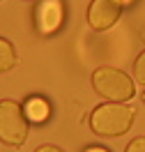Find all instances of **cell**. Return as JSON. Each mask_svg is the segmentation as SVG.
<instances>
[{"mask_svg":"<svg viewBox=\"0 0 145 152\" xmlns=\"http://www.w3.org/2000/svg\"><path fill=\"white\" fill-rule=\"evenodd\" d=\"M136 111L127 104H101L90 115V129L97 136H122L131 129Z\"/></svg>","mask_w":145,"mask_h":152,"instance_id":"obj_1","label":"cell"},{"mask_svg":"<svg viewBox=\"0 0 145 152\" xmlns=\"http://www.w3.org/2000/svg\"><path fill=\"white\" fill-rule=\"evenodd\" d=\"M92 88L101 97H106L115 104L129 102L136 95V83L115 67H99L92 74Z\"/></svg>","mask_w":145,"mask_h":152,"instance_id":"obj_2","label":"cell"},{"mask_svg":"<svg viewBox=\"0 0 145 152\" xmlns=\"http://www.w3.org/2000/svg\"><path fill=\"white\" fill-rule=\"evenodd\" d=\"M28 138V118L23 106L12 99L0 102V141L12 148H21Z\"/></svg>","mask_w":145,"mask_h":152,"instance_id":"obj_3","label":"cell"},{"mask_svg":"<svg viewBox=\"0 0 145 152\" xmlns=\"http://www.w3.org/2000/svg\"><path fill=\"white\" fill-rule=\"evenodd\" d=\"M122 10H125V0H92L87 10V23L99 32L111 30L122 16Z\"/></svg>","mask_w":145,"mask_h":152,"instance_id":"obj_4","label":"cell"},{"mask_svg":"<svg viewBox=\"0 0 145 152\" xmlns=\"http://www.w3.org/2000/svg\"><path fill=\"white\" fill-rule=\"evenodd\" d=\"M35 21H37V28L42 35L55 32L62 23V2L60 0H42L37 5Z\"/></svg>","mask_w":145,"mask_h":152,"instance_id":"obj_5","label":"cell"},{"mask_svg":"<svg viewBox=\"0 0 145 152\" xmlns=\"http://www.w3.org/2000/svg\"><path fill=\"white\" fill-rule=\"evenodd\" d=\"M23 113H26V118H28V122L42 124V122L48 120L51 106H48V102L42 99V97H30V99H26V104H23Z\"/></svg>","mask_w":145,"mask_h":152,"instance_id":"obj_6","label":"cell"},{"mask_svg":"<svg viewBox=\"0 0 145 152\" xmlns=\"http://www.w3.org/2000/svg\"><path fill=\"white\" fill-rule=\"evenodd\" d=\"M16 67V51L12 46V42L0 37V74L2 72H9Z\"/></svg>","mask_w":145,"mask_h":152,"instance_id":"obj_7","label":"cell"},{"mask_svg":"<svg viewBox=\"0 0 145 152\" xmlns=\"http://www.w3.org/2000/svg\"><path fill=\"white\" fill-rule=\"evenodd\" d=\"M134 78H136V83L145 86V51L136 58V62H134Z\"/></svg>","mask_w":145,"mask_h":152,"instance_id":"obj_8","label":"cell"},{"mask_svg":"<svg viewBox=\"0 0 145 152\" xmlns=\"http://www.w3.org/2000/svg\"><path fill=\"white\" fill-rule=\"evenodd\" d=\"M125 152H145V136H138V138H134V141L127 145Z\"/></svg>","mask_w":145,"mask_h":152,"instance_id":"obj_9","label":"cell"},{"mask_svg":"<svg viewBox=\"0 0 145 152\" xmlns=\"http://www.w3.org/2000/svg\"><path fill=\"white\" fill-rule=\"evenodd\" d=\"M35 152H65V150H60L55 145H42V148H37Z\"/></svg>","mask_w":145,"mask_h":152,"instance_id":"obj_10","label":"cell"},{"mask_svg":"<svg viewBox=\"0 0 145 152\" xmlns=\"http://www.w3.org/2000/svg\"><path fill=\"white\" fill-rule=\"evenodd\" d=\"M83 152H111V150H106V148H99V145H90V148H85Z\"/></svg>","mask_w":145,"mask_h":152,"instance_id":"obj_11","label":"cell"}]
</instances>
